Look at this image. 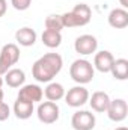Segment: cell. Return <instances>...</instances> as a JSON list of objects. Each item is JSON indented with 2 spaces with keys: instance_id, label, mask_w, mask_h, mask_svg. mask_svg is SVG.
Instances as JSON below:
<instances>
[{
  "instance_id": "obj_12",
  "label": "cell",
  "mask_w": 128,
  "mask_h": 130,
  "mask_svg": "<svg viewBox=\"0 0 128 130\" xmlns=\"http://www.w3.org/2000/svg\"><path fill=\"white\" fill-rule=\"evenodd\" d=\"M113 55L109 50H101L95 55L94 59V68H96L99 73H110V68L113 65Z\"/></svg>"
},
{
  "instance_id": "obj_27",
  "label": "cell",
  "mask_w": 128,
  "mask_h": 130,
  "mask_svg": "<svg viewBox=\"0 0 128 130\" xmlns=\"http://www.w3.org/2000/svg\"><path fill=\"white\" fill-rule=\"evenodd\" d=\"M2 85H3V79H2V76H0V88H2Z\"/></svg>"
},
{
  "instance_id": "obj_2",
  "label": "cell",
  "mask_w": 128,
  "mask_h": 130,
  "mask_svg": "<svg viewBox=\"0 0 128 130\" xmlns=\"http://www.w3.org/2000/svg\"><path fill=\"white\" fill-rule=\"evenodd\" d=\"M92 18V11L86 3H78L72 8V11L65 12L62 15L63 27H81L86 26Z\"/></svg>"
},
{
  "instance_id": "obj_17",
  "label": "cell",
  "mask_w": 128,
  "mask_h": 130,
  "mask_svg": "<svg viewBox=\"0 0 128 130\" xmlns=\"http://www.w3.org/2000/svg\"><path fill=\"white\" fill-rule=\"evenodd\" d=\"M14 113L18 120H27L30 118L33 113V103L24 101V100H18L14 103Z\"/></svg>"
},
{
  "instance_id": "obj_20",
  "label": "cell",
  "mask_w": 128,
  "mask_h": 130,
  "mask_svg": "<svg viewBox=\"0 0 128 130\" xmlns=\"http://www.w3.org/2000/svg\"><path fill=\"white\" fill-rule=\"evenodd\" d=\"M45 29L60 32V30L63 29L62 15H57V14H51V15H48V17L45 18Z\"/></svg>"
},
{
  "instance_id": "obj_13",
  "label": "cell",
  "mask_w": 128,
  "mask_h": 130,
  "mask_svg": "<svg viewBox=\"0 0 128 130\" xmlns=\"http://www.w3.org/2000/svg\"><path fill=\"white\" fill-rule=\"evenodd\" d=\"M88 101H89L91 107H92L95 112L104 113V112L107 110L109 104H110V97H109V94L104 92V91H96V92L92 94L91 100H88Z\"/></svg>"
},
{
  "instance_id": "obj_5",
  "label": "cell",
  "mask_w": 128,
  "mask_h": 130,
  "mask_svg": "<svg viewBox=\"0 0 128 130\" xmlns=\"http://www.w3.org/2000/svg\"><path fill=\"white\" fill-rule=\"evenodd\" d=\"M59 113H60V109H59L57 103H54V101H44L36 109L38 120L41 123H44V124L56 123L59 120Z\"/></svg>"
},
{
  "instance_id": "obj_4",
  "label": "cell",
  "mask_w": 128,
  "mask_h": 130,
  "mask_svg": "<svg viewBox=\"0 0 128 130\" xmlns=\"http://www.w3.org/2000/svg\"><path fill=\"white\" fill-rule=\"evenodd\" d=\"M20 61V48L17 44H6L0 50V76H5L12 65H15Z\"/></svg>"
},
{
  "instance_id": "obj_19",
  "label": "cell",
  "mask_w": 128,
  "mask_h": 130,
  "mask_svg": "<svg viewBox=\"0 0 128 130\" xmlns=\"http://www.w3.org/2000/svg\"><path fill=\"white\" fill-rule=\"evenodd\" d=\"M41 39H42V44L48 48H57L60 44H62V33L56 32V30H48L45 29L42 35H41Z\"/></svg>"
},
{
  "instance_id": "obj_18",
  "label": "cell",
  "mask_w": 128,
  "mask_h": 130,
  "mask_svg": "<svg viewBox=\"0 0 128 130\" xmlns=\"http://www.w3.org/2000/svg\"><path fill=\"white\" fill-rule=\"evenodd\" d=\"M110 73L118 80H127L128 79V61L124 59V58L115 59L112 68H110Z\"/></svg>"
},
{
  "instance_id": "obj_1",
  "label": "cell",
  "mask_w": 128,
  "mask_h": 130,
  "mask_svg": "<svg viewBox=\"0 0 128 130\" xmlns=\"http://www.w3.org/2000/svg\"><path fill=\"white\" fill-rule=\"evenodd\" d=\"M63 59L59 53H45L32 67V74L35 80L41 83H50L62 70Z\"/></svg>"
},
{
  "instance_id": "obj_16",
  "label": "cell",
  "mask_w": 128,
  "mask_h": 130,
  "mask_svg": "<svg viewBox=\"0 0 128 130\" xmlns=\"http://www.w3.org/2000/svg\"><path fill=\"white\" fill-rule=\"evenodd\" d=\"M44 95L47 97L48 101H59L65 97V88L62 83H57V82H50L44 91Z\"/></svg>"
},
{
  "instance_id": "obj_15",
  "label": "cell",
  "mask_w": 128,
  "mask_h": 130,
  "mask_svg": "<svg viewBox=\"0 0 128 130\" xmlns=\"http://www.w3.org/2000/svg\"><path fill=\"white\" fill-rule=\"evenodd\" d=\"M36 32L30 27H21L15 32V39L23 47H30L36 42Z\"/></svg>"
},
{
  "instance_id": "obj_9",
  "label": "cell",
  "mask_w": 128,
  "mask_h": 130,
  "mask_svg": "<svg viewBox=\"0 0 128 130\" xmlns=\"http://www.w3.org/2000/svg\"><path fill=\"white\" fill-rule=\"evenodd\" d=\"M74 48L80 55H84V56L86 55H92L98 48V41H96V38L94 35H88V33L86 35H80L75 39V42H74Z\"/></svg>"
},
{
  "instance_id": "obj_25",
  "label": "cell",
  "mask_w": 128,
  "mask_h": 130,
  "mask_svg": "<svg viewBox=\"0 0 128 130\" xmlns=\"http://www.w3.org/2000/svg\"><path fill=\"white\" fill-rule=\"evenodd\" d=\"M3 95H5V94H3V91H2V88H0V101H3Z\"/></svg>"
},
{
  "instance_id": "obj_14",
  "label": "cell",
  "mask_w": 128,
  "mask_h": 130,
  "mask_svg": "<svg viewBox=\"0 0 128 130\" xmlns=\"http://www.w3.org/2000/svg\"><path fill=\"white\" fill-rule=\"evenodd\" d=\"M3 82L9 88H21L24 85V82H26V74L20 68H11L5 74V80Z\"/></svg>"
},
{
  "instance_id": "obj_8",
  "label": "cell",
  "mask_w": 128,
  "mask_h": 130,
  "mask_svg": "<svg viewBox=\"0 0 128 130\" xmlns=\"http://www.w3.org/2000/svg\"><path fill=\"white\" fill-rule=\"evenodd\" d=\"M107 115L112 121L115 123H121L127 118L128 113V104L124 98H116V100H110V104L107 107Z\"/></svg>"
},
{
  "instance_id": "obj_3",
  "label": "cell",
  "mask_w": 128,
  "mask_h": 130,
  "mask_svg": "<svg viewBox=\"0 0 128 130\" xmlns=\"http://www.w3.org/2000/svg\"><path fill=\"white\" fill-rule=\"evenodd\" d=\"M69 76L75 83L86 85V83L92 82V79L95 76V68L86 59H77L69 67Z\"/></svg>"
},
{
  "instance_id": "obj_23",
  "label": "cell",
  "mask_w": 128,
  "mask_h": 130,
  "mask_svg": "<svg viewBox=\"0 0 128 130\" xmlns=\"http://www.w3.org/2000/svg\"><path fill=\"white\" fill-rule=\"evenodd\" d=\"M6 9H8L6 0H0V17H3V15L6 14Z\"/></svg>"
},
{
  "instance_id": "obj_24",
  "label": "cell",
  "mask_w": 128,
  "mask_h": 130,
  "mask_svg": "<svg viewBox=\"0 0 128 130\" xmlns=\"http://www.w3.org/2000/svg\"><path fill=\"white\" fill-rule=\"evenodd\" d=\"M119 3L122 5V8H124V9H127V8H128V0H119Z\"/></svg>"
},
{
  "instance_id": "obj_11",
  "label": "cell",
  "mask_w": 128,
  "mask_h": 130,
  "mask_svg": "<svg viewBox=\"0 0 128 130\" xmlns=\"http://www.w3.org/2000/svg\"><path fill=\"white\" fill-rule=\"evenodd\" d=\"M109 24L115 29H125L128 26V12L124 8H115L109 14Z\"/></svg>"
},
{
  "instance_id": "obj_6",
  "label": "cell",
  "mask_w": 128,
  "mask_h": 130,
  "mask_svg": "<svg viewBox=\"0 0 128 130\" xmlns=\"http://www.w3.org/2000/svg\"><path fill=\"white\" fill-rule=\"evenodd\" d=\"M95 115L89 110H77L71 118V126L74 130H94Z\"/></svg>"
},
{
  "instance_id": "obj_10",
  "label": "cell",
  "mask_w": 128,
  "mask_h": 130,
  "mask_svg": "<svg viewBox=\"0 0 128 130\" xmlns=\"http://www.w3.org/2000/svg\"><path fill=\"white\" fill-rule=\"evenodd\" d=\"M44 97V91L41 89L39 85H23L18 91V100H24V101H29V103H36V101H41Z\"/></svg>"
},
{
  "instance_id": "obj_7",
  "label": "cell",
  "mask_w": 128,
  "mask_h": 130,
  "mask_svg": "<svg viewBox=\"0 0 128 130\" xmlns=\"http://www.w3.org/2000/svg\"><path fill=\"white\" fill-rule=\"evenodd\" d=\"M65 103L71 107H80L84 103H88L89 100V91L83 86V85H77L71 89H68V92L65 94Z\"/></svg>"
},
{
  "instance_id": "obj_21",
  "label": "cell",
  "mask_w": 128,
  "mask_h": 130,
  "mask_svg": "<svg viewBox=\"0 0 128 130\" xmlns=\"http://www.w3.org/2000/svg\"><path fill=\"white\" fill-rule=\"evenodd\" d=\"M11 3L17 11H26V9L30 8L32 0H11Z\"/></svg>"
},
{
  "instance_id": "obj_26",
  "label": "cell",
  "mask_w": 128,
  "mask_h": 130,
  "mask_svg": "<svg viewBox=\"0 0 128 130\" xmlns=\"http://www.w3.org/2000/svg\"><path fill=\"white\" fill-rule=\"evenodd\" d=\"M115 130H128L127 127H118V129H115Z\"/></svg>"
},
{
  "instance_id": "obj_22",
  "label": "cell",
  "mask_w": 128,
  "mask_h": 130,
  "mask_svg": "<svg viewBox=\"0 0 128 130\" xmlns=\"http://www.w3.org/2000/svg\"><path fill=\"white\" fill-rule=\"evenodd\" d=\"M11 115V109L5 101H0V121H6Z\"/></svg>"
}]
</instances>
